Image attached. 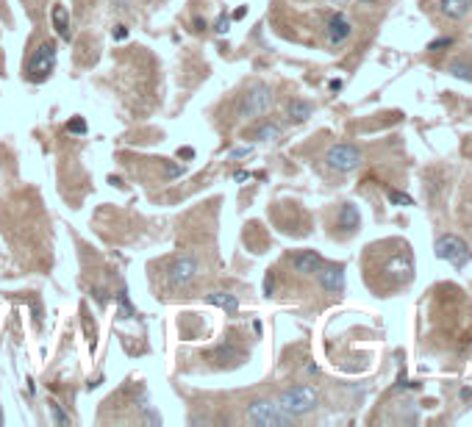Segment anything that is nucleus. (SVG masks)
<instances>
[{"mask_svg":"<svg viewBox=\"0 0 472 427\" xmlns=\"http://www.w3.org/2000/svg\"><path fill=\"white\" fill-rule=\"evenodd\" d=\"M117 303H120V314H122V319H131V316H133V308H131V303H128V292H125V289L117 295Z\"/></svg>","mask_w":472,"mask_h":427,"instance_id":"19","label":"nucleus"},{"mask_svg":"<svg viewBox=\"0 0 472 427\" xmlns=\"http://www.w3.org/2000/svg\"><path fill=\"white\" fill-rule=\"evenodd\" d=\"M317 277H319V286L325 292H330V295H339L345 289V266L342 264H330V266L322 264Z\"/></svg>","mask_w":472,"mask_h":427,"instance_id":"8","label":"nucleus"},{"mask_svg":"<svg viewBox=\"0 0 472 427\" xmlns=\"http://www.w3.org/2000/svg\"><path fill=\"white\" fill-rule=\"evenodd\" d=\"M203 28H206V20L197 17V20H194V31H203Z\"/></svg>","mask_w":472,"mask_h":427,"instance_id":"30","label":"nucleus"},{"mask_svg":"<svg viewBox=\"0 0 472 427\" xmlns=\"http://www.w3.org/2000/svg\"><path fill=\"white\" fill-rule=\"evenodd\" d=\"M439 12L447 17V20H461L472 12V0H442L439 3Z\"/></svg>","mask_w":472,"mask_h":427,"instance_id":"11","label":"nucleus"},{"mask_svg":"<svg viewBox=\"0 0 472 427\" xmlns=\"http://www.w3.org/2000/svg\"><path fill=\"white\" fill-rule=\"evenodd\" d=\"M217 358H220L223 364H225V361H228V364H239V361H242V352H239L234 344H225V347L217 349Z\"/></svg>","mask_w":472,"mask_h":427,"instance_id":"17","label":"nucleus"},{"mask_svg":"<svg viewBox=\"0 0 472 427\" xmlns=\"http://www.w3.org/2000/svg\"><path fill=\"white\" fill-rule=\"evenodd\" d=\"M311 111H314V106L306 103V100H292V103H289V117H292L295 122H306V119L311 117Z\"/></svg>","mask_w":472,"mask_h":427,"instance_id":"15","label":"nucleus"},{"mask_svg":"<svg viewBox=\"0 0 472 427\" xmlns=\"http://www.w3.org/2000/svg\"><path fill=\"white\" fill-rule=\"evenodd\" d=\"M434 253H436V258L450 261L453 266H467L472 261L469 244L464 239H458V236H439L436 244H434Z\"/></svg>","mask_w":472,"mask_h":427,"instance_id":"4","label":"nucleus"},{"mask_svg":"<svg viewBox=\"0 0 472 427\" xmlns=\"http://www.w3.org/2000/svg\"><path fill=\"white\" fill-rule=\"evenodd\" d=\"M361 225V214H359V208L353 205V203H345L342 205V211H339V228H345V231H356Z\"/></svg>","mask_w":472,"mask_h":427,"instance_id":"14","label":"nucleus"},{"mask_svg":"<svg viewBox=\"0 0 472 427\" xmlns=\"http://www.w3.org/2000/svg\"><path fill=\"white\" fill-rule=\"evenodd\" d=\"M178 156H183V159H192V156H194V150H192V148H183Z\"/></svg>","mask_w":472,"mask_h":427,"instance_id":"31","label":"nucleus"},{"mask_svg":"<svg viewBox=\"0 0 472 427\" xmlns=\"http://www.w3.org/2000/svg\"><path fill=\"white\" fill-rule=\"evenodd\" d=\"M261 292H264V297H269V295L276 292V275H273V272L264 275V286H261Z\"/></svg>","mask_w":472,"mask_h":427,"instance_id":"22","label":"nucleus"},{"mask_svg":"<svg viewBox=\"0 0 472 427\" xmlns=\"http://www.w3.org/2000/svg\"><path fill=\"white\" fill-rule=\"evenodd\" d=\"M67 130L76 133V136H84V133H87V122H84V119H73L70 125H67Z\"/></svg>","mask_w":472,"mask_h":427,"instance_id":"24","label":"nucleus"},{"mask_svg":"<svg viewBox=\"0 0 472 427\" xmlns=\"http://www.w3.org/2000/svg\"><path fill=\"white\" fill-rule=\"evenodd\" d=\"M234 178H236V181H247V178H250V172H236Z\"/></svg>","mask_w":472,"mask_h":427,"instance_id":"33","label":"nucleus"},{"mask_svg":"<svg viewBox=\"0 0 472 427\" xmlns=\"http://www.w3.org/2000/svg\"><path fill=\"white\" fill-rule=\"evenodd\" d=\"M200 272V264L194 255H181L170 264L167 269V280H170V286H189V283L197 277Z\"/></svg>","mask_w":472,"mask_h":427,"instance_id":"7","label":"nucleus"},{"mask_svg":"<svg viewBox=\"0 0 472 427\" xmlns=\"http://www.w3.org/2000/svg\"><path fill=\"white\" fill-rule=\"evenodd\" d=\"M228 28H231V17L228 14H220L217 23H214V31L217 34H228Z\"/></svg>","mask_w":472,"mask_h":427,"instance_id":"23","label":"nucleus"},{"mask_svg":"<svg viewBox=\"0 0 472 427\" xmlns=\"http://www.w3.org/2000/svg\"><path fill=\"white\" fill-rule=\"evenodd\" d=\"M56 53H58V45L56 42H45L39 45V50L31 56L28 67H25V76L34 81V84H42L50 78L53 67H56Z\"/></svg>","mask_w":472,"mask_h":427,"instance_id":"2","label":"nucleus"},{"mask_svg":"<svg viewBox=\"0 0 472 427\" xmlns=\"http://www.w3.org/2000/svg\"><path fill=\"white\" fill-rule=\"evenodd\" d=\"M295 416H289L278 402H269V400H256L247 405V422L258 424V427H284L292 424Z\"/></svg>","mask_w":472,"mask_h":427,"instance_id":"1","label":"nucleus"},{"mask_svg":"<svg viewBox=\"0 0 472 427\" xmlns=\"http://www.w3.org/2000/svg\"><path fill=\"white\" fill-rule=\"evenodd\" d=\"M361 161H364V156H361V150L356 145H333L325 153V164L330 170H336V172H353V170L361 167Z\"/></svg>","mask_w":472,"mask_h":427,"instance_id":"6","label":"nucleus"},{"mask_svg":"<svg viewBox=\"0 0 472 427\" xmlns=\"http://www.w3.org/2000/svg\"><path fill=\"white\" fill-rule=\"evenodd\" d=\"M292 266H295L300 275H314V272H319V266H322V255L314 253V250H303V253H297V255L292 258Z\"/></svg>","mask_w":472,"mask_h":427,"instance_id":"10","label":"nucleus"},{"mask_svg":"<svg viewBox=\"0 0 472 427\" xmlns=\"http://www.w3.org/2000/svg\"><path fill=\"white\" fill-rule=\"evenodd\" d=\"M245 156H250V148H239L231 153V159H245Z\"/></svg>","mask_w":472,"mask_h":427,"instance_id":"28","label":"nucleus"},{"mask_svg":"<svg viewBox=\"0 0 472 427\" xmlns=\"http://www.w3.org/2000/svg\"><path fill=\"white\" fill-rule=\"evenodd\" d=\"M175 175H183V167H175V164H167V178H175Z\"/></svg>","mask_w":472,"mask_h":427,"instance_id":"27","label":"nucleus"},{"mask_svg":"<svg viewBox=\"0 0 472 427\" xmlns=\"http://www.w3.org/2000/svg\"><path fill=\"white\" fill-rule=\"evenodd\" d=\"M278 136H281V128L273 125V122H269V125H261V128L253 133L256 141H273V139H278Z\"/></svg>","mask_w":472,"mask_h":427,"instance_id":"16","label":"nucleus"},{"mask_svg":"<svg viewBox=\"0 0 472 427\" xmlns=\"http://www.w3.org/2000/svg\"><path fill=\"white\" fill-rule=\"evenodd\" d=\"M53 25H56V34H58V39H64V42H70V39H73L70 14H67V9H64L61 3H56V6H53Z\"/></svg>","mask_w":472,"mask_h":427,"instance_id":"12","label":"nucleus"},{"mask_svg":"<svg viewBox=\"0 0 472 427\" xmlns=\"http://www.w3.org/2000/svg\"><path fill=\"white\" fill-rule=\"evenodd\" d=\"M111 3H114L117 12H125V9H128V0H111Z\"/></svg>","mask_w":472,"mask_h":427,"instance_id":"29","label":"nucleus"},{"mask_svg":"<svg viewBox=\"0 0 472 427\" xmlns=\"http://www.w3.org/2000/svg\"><path fill=\"white\" fill-rule=\"evenodd\" d=\"M453 45V39H436V42H431V50H439V47H450Z\"/></svg>","mask_w":472,"mask_h":427,"instance_id":"26","label":"nucleus"},{"mask_svg":"<svg viewBox=\"0 0 472 427\" xmlns=\"http://www.w3.org/2000/svg\"><path fill=\"white\" fill-rule=\"evenodd\" d=\"M450 73H453L456 78L472 81V67H467V64H453V67H450Z\"/></svg>","mask_w":472,"mask_h":427,"instance_id":"20","label":"nucleus"},{"mask_svg":"<svg viewBox=\"0 0 472 427\" xmlns=\"http://www.w3.org/2000/svg\"><path fill=\"white\" fill-rule=\"evenodd\" d=\"M212 305H217V308H223L228 316H236L239 314V300H236V295H225V292H214V295H209L206 297Z\"/></svg>","mask_w":472,"mask_h":427,"instance_id":"13","label":"nucleus"},{"mask_svg":"<svg viewBox=\"0 0 472 427\" xmlns=\"http://www.w3.org/2000/svg\"><path fill=\"white\" fill-rule=\"evenodd\" d=\"M114 39H117V42L128 39V28H125V25H117V28H114Z\"/></svg>","mask_w":472,"mask_h":427,"instance_id":"25","label":"nucleus"},{"mask_svg":"<svg viewBox=\"0 0 472 427\" xmlns=\"http://www.w3.org/2000/svg\"><path fill=\"white\" fill-rule=\"evenodd\" d=\"M245 14H247V9H236V12H234V20H242Z\"/></svg>","mask_w":472,"mask_h":427,"instance_id":"32","label":"nucleus"},{"mask_svg":"<svg viewBox=\"0 0 472 427\" xmlns=\"http://www.w3.org/2000/svg\"><path fill=\"white\" fill-rule=\"evenodd\" d=\"M350 34H353V25H350V20H348L345 14H330V17H328V23H325V36H328L330 45H342Z\"/></svg>","mask_w":472,"mask_h":427,"instance_id":"9","label":"nucleus"},{"mask_svg":"<svg viewBox=\"0 0 472 427\" xmlns=\"http://www.w3.org/2000/svg\"><path fill=\"white\" fill-rule=\"evenodd\" d=\"M269 103H273V92H269V86L256 84V86H250V89L242 95V100H239L236 111H239V117L250 119V117L264 114V111L269 108Z\"/></svg>","mask_w":472,"mask_h":427,"instance_id":"5","label":"nucleus"},{"mask_svg":"<svg viewBox=\"0 0 472 427\" xmlns=\"http://www.w3.org/2000/svg\"><path fill=\"white\" fill-rule=\"evenodd\" d=\"M47 408H50L53 422H56L58 427H70V416H67V413L61 411V405H58V402H53V400H50V402H47Z\"/></svg>","mask_w":472,"mask_h":427,"instance_id":"18","label":"nucleus"},{"mask_svg":"<svg viewBox=\"0 0 472 427\" xmlns=\"http://www.w3.org/2000/svg\"><path fill=\"white\" fill-rule=\"evenodd\" d=\"M359 3H375V0H359Z\"/></svg>","mask_w":472,"mask_h":427,"instance_id":"34","label":"nucleus"},{"mask_svg":"<svg viewBox=\"0 0 472 427\" xmlns=\"http://www.w3.org/2000/svg\"><path fill=\"white\" fill-rule=\"evenodd\" d=\"M317 391L311 389V386H295V389H286L284 394H281V400H278V405L289 413V416H303V413H308V411H314L317 408Z\"/></svg>","mask_w":472,"mask_h":427,"instance_id":"3","label":"nucleus"},{"mask_svg":"<svg viewBox=\"0 0 472 427\" xmlns=\"http://www.w3.org/2000/svg\"><path fill=\"white\" fill-rule=\"evenodd\" d=\"M389 203H394V205H414V200L409 194H403V192H389Z\"/></svg>","mask_w":472,"mask_h":427,"instance_id":"21","label":"nucleus"}]
</instances>
